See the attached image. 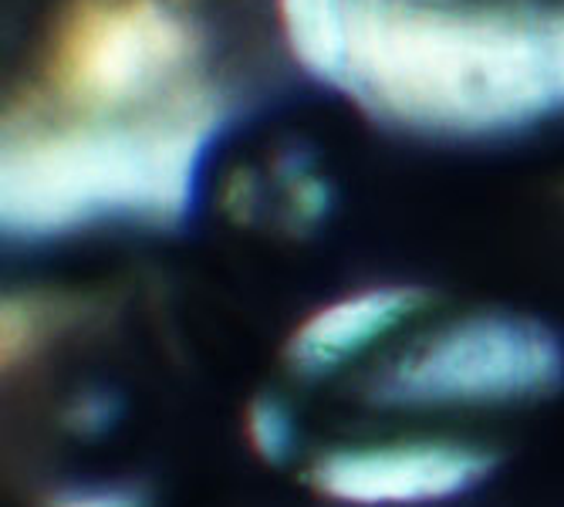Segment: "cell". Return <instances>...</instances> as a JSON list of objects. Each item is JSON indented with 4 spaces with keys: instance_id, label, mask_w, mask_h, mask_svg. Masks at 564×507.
<instances>
[{
    "instance_id": "obj_9",
    "label": "cell",
    "mask_w": 564,
    "mask_h": 507,
    "mask_svg": "<svg viewBox=\"0 0 564 507\" xmlns=\"http://www.w3.org/2000/svg\"><path fill=\"white\" fill-rule=\"evenodd\" d=\"M44 507H145V497L132 487H72L51 497Z\"/></svg>"
},
{
    "instance_id": "obj_7",
    "label": "cell",
    "mask_w": 564,
    "mask_h": 507,
    "mask_svg": "<svg viewBox=\"0 0 564 507\" xmlns=\"http://www.w3.org/2000/svg\"><path fill=\"white\" fill-rule=\"evenodd\" d=\"M72 304L51 294H11L4 298V315H0V342H4V363L18 366L65 328Z\"/></svg>"
},
{
    "instance_id": "obj_3",
    "label": "cell",
    "mask_w": 564,
    "mask_h": 507,
    "mask_svg": "<svg viewBox=\"0 0 564 507\" xmlns=\"http://www.w3.org/2000/svg\"><path fill=\"white\" fill-rule=\"evenodd\" d=\"M203 82V34L180 0H68L28 98L68 116H119Z\"/></svg>"
},
{
    "instance_id": "obj_8",
    "label": "cell",
    "mask_w": 564,
    "mask_h": 507,
    "mask_svg": "<svg viewBox=\"0 0 564 507\" xmlns=\"http://www.w3.org/2000/svg\"><path fill=\"white\" fill-rule=\"evenodd\" d=\"M250 436H253L258 453L268 456V461L288 456L291 443H294V427H291V417H288L284 406L271 402V399H261L258 406H253L250 410Z\"/></svg>"
},
{
    "instance_id": "obj_1",
    "label": "cell",
    "mask_w": 564,
    "mask_h": 507,
    "mask_svg": "<svg viewBox=\"0 0 564 507\" xmlns=\"http://www.w3.org/2000/svg\"><path fill=\"white\" fill-rule=\"evenodd\" d=\"M291 58L379 126L503 139L564 119V0H278Z\"/></svg>"
},
{
    "instance_id": "obj_2",
    "label": "cell",
    "mask_w": 564,
    "mask_h": 507,
    "mask_svg": "<svg viewBox=\"0 0 564 507\" xmlns=\"http://www.w3.org/2000/svg\"><path fill=\"white\" fill-rule=\"evenodd\" d=\"M227 122L230 101L210 82L119 116H68L21 95L0 136V227L18 244L176 227L196 211Z\"/></svg>"
},
{
    "instance_id": "obj_4",
    "label": "cell",
    "mask_w": 564,
    "mask_h": 507,
    "mask_svg": "<svg viewBox=\"0 0 564 507\" xmlns=\"http://www.w3.org/2000/svg\"><path fill=\"white\" fill-rule=\"evenodd\" d=\"M564 382L561 338L510 312L467 315L426 332L376 376L389 410H500L547 399Z\"/></svg>"
},
{
    "instance_id": "obj_5",
    "label": "cell",
    "mask_w": 564,
    "mask_h": 507,
    "mask_svg": "<svg viewBox=\"0 0 564 507\" xmlns=\"http://www.w3.org/2000/svg\"><path fill=\"white\" fill-rule=\"evenodd\" d=\"M497 456L467 440H379L325 450L307 484L348 507H423L480 487Z\"/></svg>"
},
{
    "instance_id": "obj_6",
    "label": "cell",
    "mask_w": 564,
    "mask_h": 507,
    "mask_svg": "<svg viewBox=\"0 0 564 507\" xmlns=\"http://www.w3.org/2000/svg\"><path fill=\"white\" fill-rule=\"evenodd\" d=\"M426 294L420 288H369L345 294L325 309L307 315L288 338L284 359L291 373L304 379H322L351 359H358L366 348L402 328L416 312H423Z\"/></svg>"
}]
</instances>
